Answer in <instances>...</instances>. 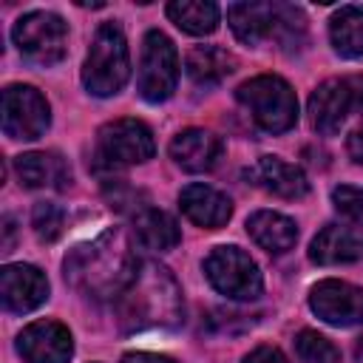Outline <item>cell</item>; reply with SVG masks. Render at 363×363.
<instances>
[{"instance_id": "obj_29", "label": "cell", "mask_w": 363, "mask_h": 363, "mask_svg": "<svg viewBox=\"0 0 363 363\" xmlns=\"http://www.w3.org/2000/svg\"><path fill=\"white\" fill-rule=\"evenodd\" d=\"M122 363H176L164 354H153V352H130L122 357Z\"/></svg>"}, {"instance_id": "obj_33", "label": "cell", "mask_w": 363, "mask_h": 363, "mask_svg": "<svg viewBox=\"0 0 363 363\" xmlns=\"http://www.w3.org/2000/svg\"><path fill=\"white\" fill-rule=\"evenodd\" d=\"M354 360H357V363H363V337L354 343Z\"/></svg>"}, {"instance_id": "obj_31", "label": "cell", "mask_w": 363, "mask_h": 363, "mask_svg": "<svg viewBox=\"0 0 363 363\" xmlns=\"http://www.w3.org/2000/svg\"><path fill=\"white\" fill-rule=\"evenodd\" d=\"M346 82H349V91H352V108H357V113L363 116V77H352Z\"/></svg>"}, {"instance_id": "obj_28", "label": "cell", "mask_w": 363, "mask_h": 363, "mask_svg": "<svg viewBox=\"0 0 363 363\" xmlns=\"http://www.w3.org/2000/svg\"><path fill=\"white\" fill-rule=\"evenodd\" d=\"M244 363H289V360H286L284 352L275 349V346H258V349H252V352L244 357Z\"/></svg>"}, {"instance_id": "obj_26", "label": "cell", "mask_w": 363, "mask_h": 363, "mask_svg": "<svg viewBox=\"0 0 363 363\" xmlns=\"http://www.w3.org/2000/svg\"><path fill=\"white\" fill-rule=\"evenodd\" d=\"M62 224H65V213L57 204H51V201H40L34 207V213H31V227H34L37 238L45 241V244H51V241L60 238Z\"/></svg>"}, {"instance_id": "obj_23", "label": "cell", "mask_w": 363, "mask_h": 363, "mask_svg": "<svg viewBox=\"0 0 363 363\" xmlns=\"http://www.w3.org/2000/svg\"><path fill=\"white\" fill-rule=\"evenodd\" d=\"M133 233L136 241L147 250H170L182 241V233L176 227V221L162 213V210H142L133 218Z\"/></svg>"}, {"instance_id": "obj_11", "label": "cell", "mask_w": 363, "mask_h": 363, "mask_svg": "<svg viewBox=\"0 0 363 363\" xmlns=\"http://www.w3.org/2000/svg\"><path fill=\"white\" fill-rule=\"evenodd\" d=\"M17 352L26 363H68L74 352L71 332L57 320H34L17 335Z\"/></svg>"}, {"instance_id": "obj_10", "label": "cell", "mask_w": 363, "mask_h": 363, "mask_svg": "<svg viewBox=\"0 0 363 363\" xmlns=\"http://www.w3.org/2000/svg\"><path fill=\"white\" fill-rule=\"evenodd\" d=\"M312 312L332 326H357L363 323V289L346 281H320L309 292Z\"/></svg>"}, {"instance_id": "obj_25", "label": "cell", "mask_w": 363, "mask_h": 363, "mask_svg": "<svg viewBox=\"0 0 363 363\" xmlns=\"http://www.w3.org/2000/svg\"><path fill=\"white\" fill-rule=\"evenodd\" d=\"M295 352L301 363H340V352L323 335L303 329L295 335Z\"/></svg>"}, {"instance_id": "obj_18", "label": "cell", "mask_w": 363, "mask_h": 363, "mask_svg": "<svg viewBox=\"0 0 363 363\" xmlns=\"http://www.w3.org/2000/svg\"><path fill=\"white\" fill-rule=\"evenodd\" d=\"M247 233H250V238H252L261 250H267V252H272V255H281V252L292 250L295 241H298V227H295V221L286 218V216H281V213H272V210H258V213H252V216L247 218Z\"/></svg>"}, {"instance_id": "obj_24", "label": "cell", "mask_w": 363, "mask_h": 363, "mask_svg": "<svg viewBox=\"0 0 363 363\" xmlns=\"http://www.w3.org/2000/svg\"><path fill=\"white\" fill-rule=\"evenodd\" d=\"M167 17L187 34H210L218 26V6L204 0H173L167 3Z\"/></svg>"}, {"instance_id": "obj_9", "label": "cell", "mask_w": 363, "mask_h": 363, "mask_svg": "<svg viewBox=\"0 0 363 363\" xmlns=\"http://www.w3.org/2000/svg\"><path fill=\"white\" fill-rule=\"evenodd\" d=\"M51 111L45 96L31 85H9L3 91V130L11 139H40L48 130Z\"/></svg>"}, {"instance_id": "obj_1", "label": "cell", "mask_w": 363, "mask_h": 363, "mask_svg": "<svg viewBox=\"0 0 363 363\" xmlns=\"http://www.w3.org/2000/svg\"><path fill=\"white\" fill-rule=\"evenodd\" d=\"M136 272L139 261L122 230H108L65 258V278L91 298L122 295Z\"/></svg>"}, {"instance_id": "obj_27", "label": "cell", "mask_w": 363, "mask_h": 363, "mask_svg": "<svg viewBox=\"0 0 363 363\" xmlns=\"http://www.w3.org/2000/svg\"><path fill=\"white\" fill-rule=\"evenodd\" d=\"M332 201H335L337 213H343L349 221L363 227V187L340 184V187L332 190Z\"/></svg>"}, {"instance_id": "obj_21", "label": "cell", "mask_w": 363, "mask_h": 363, "mask_svg": "<svg viewBox=\"0 0 363 363\" xmlns=\"http://www.w3.org/2000/svg\"><path fill=\"white\" fill-rule=\"evenodd\" d=\"M329 37L340 57H363V6H340L329 20Z\"/></svg>"}, {"instance_id": "obj_2", "label": "cell", "mask_w": 363, "mask_h": 363, "mask_svg": "<svg viewBox=\"0 0 363 363\" xmlns=\"http://www.w3.org/2000/svg\"><path fill=\"white\" fill-rule=\"evenodd\" d=\"M119 320L125 329H153V326H173L182 318V301L176 281L159 264H139L130 286L119 295Z\"/></svg>"}, {"instance_id": "obj_19", "label": "cell", "mask_w": 363, "mask_h": 363, "mask_svg": "<svg viewBox=\"0 0 363 363\" xmlns=\"http://www.w3.org/2000/svg\"><path fill=\"white\" fill-rule=\"evenodd\" d=\"M14 170H17L20 184H26V187H57V190H62L65 182L71 179L65 162L57 153H40V150L17 156Z\"/></svg>"}, {"instance_id": "obj_16", "label": "cell", "mask_w": 363, "mask_h": 363, "mask_svg": "<svg viewBox=\"0 0 363 363\" xmlns=\"http://www.w3.org/2000/svg\"><path fill=\"white\" fill-rule=\"evenodd\" d=\"M309 258L320 267L354 264L363 258V233L340 224H326L309 244Z\"/></svg>"}, {"instance_id": "obj_13", "label": "cell", "mask_w": 363, "mask_h": 363, "mask_svg": "<svg viewBox=\"0 0 363 363\" xmlns=\"http://www.w3.org/2000/svg\"><path fill=\"white\" fill-rule=\"evenodd\" d=\"M352 111V91L346 79H326L309 96V116L318 133L335 136Z\"/></svg>"}, {"instance_id": "obj_4", "label": "cell", "mask_w": 363, "mask_h": 363, "mask_svg": "<svg viewBox=\"0 0 363 363\" xmlns=\"http://www.w3.org/2000/svg\"><path fill=\"white\" fill-rule=\"evenodd\" d=\"M235 99L250 111L252 122L267 133H284L298 122V99L286 79L261 74L238 85Z\"/></svg>"}, {"instance_id": "obj_20", "label": "cell", "mask_w": 363, "mask_h": 363, "mask_svg": "<svg viewBox=\"0 0 363 363\" xmlns=\"http://www.w3.org/2000/svg\"><path fill=\"white\" fill-rule=\"evenodd\" d=\"M258 176L264 182V187L281 199H303L309 193V182L301 173V167L284 162L281 156H261L258 159Z\"/></svg>"}, {"instance_id": "obj_15", "label": "cell", "mask_w": 363, "mask_h": 363, "mask_svg": "<svg viewBox=\"0 0 363 363\" xmlns=\"http://www.w3.org/2000/svg\"><path fill=\"white\" fill-rule=\"evenodd\" d=\"M179 207H182V213L193 221V224H199V227H204V230H218V227H224L227 221H230V216H233V204H230V199L224 196V193H218L216 187H210V184H187L182 193H179Z\"/></svg>"}, {"instance_id": "obj_32", "label": "cell", "mask_w": 363, "mask_h": 363, "mask_svg": "<svg viewBox=\"0 0 363 363\" xmlns=\"http://www.w3.org/2000/svg\"><path fill=\"white\" fill-rule=\"evenodd\" d=\"M3 230H6V241H3V252H9L11 250V235H14V221L11 218H3Z\"/></svg>"}, {"instance_id": "obj_22", "label": "cell", "mask_w": 363, "mask_h": 363, "mask_svg": "<svg viewBox=\"0 0 363 363\" xmlns=\"http://www.w3.org/2000/svg\"><path fill=\"white\" fill-rule=\"evenodd\" d=\"M184 68L196 85H218L235 68V60L218 45H199L187 54Z\"/></svg>"}, {"instance_id": "obj_8", "label": "cell", "mask_w": 363, "mask_h": 363, "mask_svg": "<svg viewBox=\"0 0 363 363\" xmlns=\"http://www.w3.org/2000/svg\"><path fill=\"white\" fill-rule=\"evenodd\" d=\"M99 159H105L111 167H125V164H139L147 162L156 150L153 133L145 122L139 119H113L99 128L96 136Z\"/></svg>"}, {"instance_id": "obj_14", "label": "cell", "mask_w": 363, "mask_h": 363, "mask_svg": "<svg viewBox=\"0 0 363 363\" xmlns=\"http://www.w3.org/2000/svg\"><path fill=\"white\" fill-rule=\"evenodd\" d=\"M227 20L241 43L258 45L267 37H278L281 3H233L227 6Z\"/></svg>"}, {"instance_id": "obj_12", "label": "cell", "mask_w": 363, "mask_h": 363, "mask_svg": "<svg viewBox=\"0 0 363 363\" xmlns=\"http://www.w3.org/2000/svg\"><path fill=\"white\" fill-rule=\"evenodd\" d=\"M0 295L9 312H31L48 298L45 275L31 264H9L0 272Z\"/></svg>"}, {"instance_id": "obj_30", "label": "cell", "mask_w": 363, "mask_h": 363, "mask_svg": "<svg viewBox=\"0 0 363 363\" xmlns=\"http://www.w3.org/2000/svg\"><path fill=\"white\" fill-rule=\"evenodd\" d=\"M346 150H349V156H352L357 164H363V130H352V133H349Z\"/></svg>"}, {"instance_id": "obj_3", "label": "cell", "mask_w": 363, "mask_h": 363, "mask_svg": "<svg viewBox=\"0 0 363 363\" xmlns=\"http://www.w3.org/2000/svg\"><path fill=\"white\" fill-rule=\"evenodd\" d=\"M128 77H130V60H128L125 34L116 23H102L85 57L82 82L94 96H113L125 88Z\"/></svg>"}, {"instance_id": "obj_17", "label": "cell", "mask_w": 363, "mask_h": 363, "mask_svg": "<svg viewBox=\"0 0 363 363\" xmlns=\"http://www.w3.org/2000/svg\"><path fill=\"white\" fill-rule=\"evenodd\" d=\"M170 156H173V162L182 170H187V173H204V170L216 167V162L221 156V142L210 130L190 128V130H182L170 142Z\"/></svg>"}, {"instance_id": "obj_5", "label": "cell", "mask_w": 363, "mask_h": 363, "mask_svg": "<svg viewBox=\"0 0 363 363\" xmlns=\"http://www.w3.org/2000/svg\"><path fill=\"white\" fill-rule=\"evenodd\" d=\"M17 51L34 65H57L68 48V28L54 11H28L11 28Z\"/></svg>"}, {"instance_id": "obj_7", "label": "cell", "mask_w": 363, "mask_h": 363, "mask_svg": "<svg viewBox=\"0 0 363 363\" xmlns=\"http://www.w3.org/2000/svg\"><path fill=\"white\" fill-rule=\"evenodd\" d=\"M204 275L221 295L233 301H252L261 295V272L238 247H216L204 258Z\"/></svg>"}, {"instance_id": "obj_6", "label": "cell", "mask_w": 363, "mask_h": 363, "mask_svg": "<svg viewBox=\"0 0 363 363\" xmlns=\"http://www.w3.org/2000/svg\"><path fill=\"white\" fill-rule=\"evenodd\" d=\"M179 82V54L167 34L147 31L142 40V60H139V94L147 102H164Z\"/></svg>"}]
</instances>
